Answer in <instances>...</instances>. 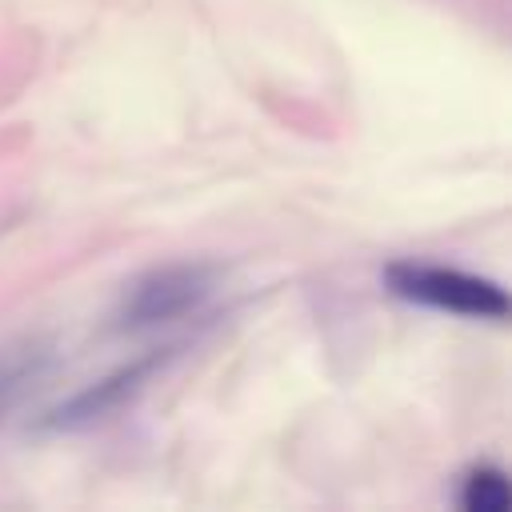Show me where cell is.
I'll return each mask as SVG.
<instances>
[{
    "label": "cell",
    "mask_w": 512,
    "mask_h": 512,
    "mask_svg": "<svg viewBox=\"0 0 512 512\" xmlns=\"http://www.w3.org/2000/svg\"><path fill=\"white\" fill-rule=\"evenodd\" d=\"M212 296V268L208 264H168L140 276L120 308V328H152L196 312Z\"/></svg>",
    "instance_id": "7a4b0ae2"
},
{
    "label": "cell",
    "mask_w": 512,
    "mask_h": 512,
    "mask_svg": "<svg viewBox=\"0 0 512 512\" xmlns=\"http://www.w3.org/2000/svg\"><path fill=\"white\" fill-rule=\"evenodd\" d=\"M512 488L500 468H472L460 484V508L464 512H508Z\"/></svg>",
    "instance_id": "277c9868"
},
{
    "label": "cell",
    "mask_w": 512,
    "mask_h": 512,
    "mask_svg": "<svg viewBox=\"0 0 512 512\" xmlns=\"http://www.w3.org/2000/svg\"><path fill=\"white\" fill-rule=\"evenodd\" d=\"M152 368H156V356L136 360V364H128V368L112 372L108 380H100V384L84 388L80 396H72L68 404H60V408L52 412V424H60V428H76V424H92V420H100V416L116 412L128 396H136V392H140V384L148 380V372H152Z\"/></svg>",
    "instance_id": "3957f363"
},
{
    "label": "cell",
    "mask_w": 512,
    "mask_h": 512,
    "mask_svg": "<svg viewBox=\"0 0 512 512\" xmlns=\"http://www.w3.org/2000/svg\"><path fill=\"white\" fill-rule=\"evenodd\" d=\"M388 288L400 300L468 316V320H508V292L476 272L448 268V264H424V260H400L384 272Z\"/></svg>",
    "instance_id": "6da1fadb"
}]
</instances>
